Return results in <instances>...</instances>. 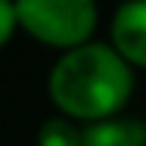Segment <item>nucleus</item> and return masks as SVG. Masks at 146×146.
Wrapping results in <instances>:
<instances>
[{"instance_id": "obj_6", "label": "nucleus", "mask_w": 146, "mask_h": 146, "mask_svg": "<svg viewBox=\"0 0 146 146\" xmlns=\"http://www.w3.org/2000/svg\"><path fill=\"white\" fill-rule=\"evenodd\" d=\"M16 27H19V19H16L14 0H0V49L11 41Z\"/></svg>"}, {"instance_id": "obj_3", "label": "nucleus", "mask_w": 146, "mask_h": 146, "mask_svg": "<svg viewBox=\"0 0 146 146\" xmlns=\"http://www.w3.org/2000/svg\"><path fill=\"white\" fill-rule=\"evenodd\" d=\"M111 46L133 65L146 68V0H125L111 19Z\"/></svg>"}, {"instance_id": "obj_2", "label": "nucleus", "mask_w": 146, "mask_h": 146, "mask_svg": "<svg viewBox=\"0 0 146 146\" xmlns=\"http://www.w3.org/2000/svg\"><path fill=\"white\" fill-rule=\"evenodd\" d=\"M14 5L22 30L62 52L92 41L98 27L95 0H14Z\"/></svg>"}, {"instance_id": "obj_5", "label": "nucleus", "mask_w": 146, "mask_h": 146, "mask_svg": "<svg viewBox=\"0 0 146 146\" xmlns=\"http://www.w3.org/2000/svg\"><path fill=\"white\" fill-rule=\"evenodd\" d=\"M38 146H81V130L70 116H52L38 133Z\"/></svg>"}, {"instance_id": "obj_4", "label": "nucleus", "mask_w": 146, "mask_h": 146, "mask_svg": "<svg viewBox=\"0 0 146 146\" xmlns=\"http://www.w3.org/2000/svg\"><path fill=\"white\" fill-rule=\"evenodd\" d=\"M81 146H146V125L122 116L89 122L81 130Z\"/></svg>"}, {"instance_id": "obj_1", "label": "nucleus", "mask_w": 146, "mask_h": 146, "mask_svg": "<svg viewBox=\"0 0 146 146\" xmlns=\"http://www.w3.org/2000/svg\"><path fill=\"white\" fill-rule=\"evenodd\" d=\"M135 87L133 65L111 43L87 41L73 46L49 73V95L73 122H100L116 116Z\"/></svg>"}]
</instances>
